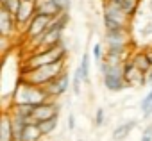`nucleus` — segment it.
Listing matches in <instances>:
<instances>
[{
    "label": "nucleus",
    "instance_id": "16",
    "mask_svg": "<svg viewBox=\"0 0 152 141\" xmlns=\"http://www.w3.org/2000/svg\"><path fill=\"white\" fill-rule=\"evenodd\" d=\"M0 141H13V121L9 111H4L0 121Z\"/></svg>",
    "mask_w": 152,
    "mask_h": 141
},
{
    "label": "nucleus",
    "instance_id": "25",
    "mask_svg": "<svg viewBox=\"0 0 152 141\" xmlns=\"http://www.w3.org/2000/svg\"><path fill=\"white\" fill-rule=\"evenodd\" d=\"M95 127H102L104 123H106V109L104 107H99L97 111H95Z\"/></svg>",
    "mask_w": 152,
    "mask_h": 141
},
{
    "label": "nucleus",
    "instance_id": "26",
    "mask_svg": "<svg viewBox=\"0 0 152 141\" xmlns=\"http://www.w3.org/2000/svg\"><path fill=\"white\" fill-rule=\"evenodd\" d=\"M56 6L61 9V13H70V7H72V0H54Z\"/></svg>",
    "mask_w": 152,
    "mask_h": 141
},
{
    "label": "nucleus",
    "instance_id": "5",
    "mask_svg": "<svg viewBox=\"0 0 152 141\" xmlns=\"http://www.w3.org/2000/svg\"><path fill=\"white\" fill-rule=\"evenodd\" d=\"M129 16L118 4L102 2V23L104 31H125L129 29Z\"/></svg>",
    "mask_w": 152,
    "mask_h": 141
},
{
    "label": "nucleus",
    "instance_id": "10",
    "mask_svg": "<svg viewBox=\"0 0 152 141\" xmlns=\"http://www.w3.org/2000/svg\"><path fill=\"white\" fill-rule=\"evenodd\" d=\"M124 77H125V82L129 88H140V86H147L145 82V73L140 72V70L129 61L124 63Z\"/></svg>",
    "mask_w": 152,
    "mask_h": 141
},
{
    "label": "nucleus",
    "instance_id": "14",
    "mask_svg": "<svg viewBox=\"0 0 152 141\" xmlns=\"http://www.w3.org/2000/svg\"><path fill=\"white\" fill-rule=\"evenodd\" d=\"M36 11L38 15H47L52 18H57L61 15V9L56 6L54 0H36Z\"/></svg>",
    "mask_w": 152,
    "mask_h": 141
},
{
    "label": "nucleus",
    "instance_id": "24",
    "mask_svg": "<svg viewBox=\"0 0 152 141\" xmlns=\"http://www.w3.org/2000/svg\"><path fill=\"white\" fill-rule=\"evenodd\" d=\"M150 107H152V88H150V89H148V93L141 98V104H140V109H141V113H143V114H145Z\"/></svg>",
    "mask_w": 152,
    "mask_h": 141
},
{
    "label": "nucleus",
    "instance_id": "20",
    "mask_svg": "<svg viewBox=\"0 0 152 141\" xmlns=\"http://www.w3.org/2000/svg\"><path fill=\"white\" fill-rule=\"evenodd\" d=\"M20 6H22V0H0V7L6 9L7 13H11L13 16L18 15Z\"/></svg>",
    "mask_w": 152,
    "mask_h": 141
},
{
    "label": "nucleus",
    "instance_id": "27",
    "mask_svg": "<svg viewBox=\"0 0 152 141\" xmlns=\"http://www.w3.org/2000/svg\"><path fill=\"white\" fill-rule=\"evenodd\" d=\"M140 141H152V125H147V127L143 129Z\"/></svg>",
    "mask_w": 152,
    "mask_h": 141
},
{
    "label": "nucleus",
    "instance_id": "3",
    "mask_svg": "<svg viewBox=\"0 0 152 141\" xmlns=\"http://www.w3.org/2000/svg\"><path fill=\"white\" fill-rule=\"evenodd\" d=\"M64 72H68V70H66V61H59V63H54V64H47V66L31 70V72H22L18 79L23 81V82H29L32 86L45 88L54 79H57L59 75H63Z\"/></svg>",
    "mask_w": 152,
    "mask_h": 141
},
{
    "label": "nucleus",
    "instance_id": "28",
    "mask_svg": "<svg viewBox=\"0 0 152 141\" xmlns=\"http://www.w3.org/2000/svg\"><path fill=\"white\" fill-rule=\"evenodd\" d=\"M140 34H141L143 38H147V36H152V22H147V23L143 25V29L140 31Z\"/></svg>",
    "mask_w": 152,
    "mask_h": 141
},
{
    "label": "nucleus",
    "instance_id": "15",
    "mask_svg": "<svg viewBox=\"0 0 152 141\" xmlns=\"http://www.w3.org/2000/svg\"><path fill=\"white\" fill-rule=\"evenodd\" d=\"M131 63L140 70V72H143V73H147L148 70L152 68V63H150V59H148V55H147V50H138V52H134V54L131 55Z\"/></svg>",
    "mask_w": 152,
    "mask_h": 141
},
{
    "label": "nucleus",
    "instance_id": "23",
    "mask_svg": "<svg viewBox=\"0 0 152 141\" xmlns=\"http://www.w3.org/2000/svg\"><path fill=\"white\" fill-rule=\"evenodd\" d=\"M104 55H106L104 45H102L100 41H97V43L93 45V48H91V57L95 59V63H97V64H100V63L104 61Z\"/></svg>",
    "mask_w": 152,
    "mask_h": 141
},
{
    "label": "nucleus",
    "instance_id": "2",
    "mask_svg": "<svg viewBox=\"0 0 152 141\" xmlns=\"http://www.w3.org/2000/svg\"><path fill=\"white\" fill-rule=\"evenodd\" d=\"M45 102H50V97L47 95L45 88L32 86L29 82H23L18 79L15 91L11 95V105H41Z\"/></svg>",
    "mask_w": 152,
    "mask_h": 141
},
{
    "label": "nucleus",
    "instance_id": "29",
    "mask_svg": "<svg viewBox=\"0 0 152 141\" xmlns=\"http://www.w3.org/2000/svg\"><path fill=\"white\" fill-rule=\"evenodd\" d=\"M68 130H75V114L73 113H70L68 114Z\"/></svg>",
    "mask_w": 152,
    "mask_h": 141
},
{
    "label": "nucleus",
    "instance_id": "11",
    "mask_svg": "<svg viewBox=\"0 0 152 141\" xmlns=\"http://www.w3.org/2000/svg\"><path fill=\"white\" fill-rule=\"evenodd\" d=\"M104 45H106V48H111V47H131L129 29H125V31H104Z\"/></svg>",
    "mask_w": 152,
    "mask_h": 141
},
{
    "label": "nucleus",
    "instance_id": "6",
    "mask_svg": "<svg viewBox=\"0 0 152 141\" xmlns=\"http://www.w3.org/2000/svg\"><path fill=\"white\" fill-rule=\"evenodd\" d=\"M52 22H54L52 16H47V15H36V16L32 18V22L29 23V27L25 29V32L22 34L23 39H27L29 43H32L34 39L41 38V36L50 29Z\"/></svg>",
    "mask_w": 152,
    "mask_h": 141
},
{
    "label": "nucleus",
    "instance_id": "12",
    "mask_svg": "<svg viewBox=\"0 0 152 141\" xmlns=\"http://www.w3.org/2000/svg\"><path fill=\"white\" fill-rule=\"evenodd\" d=\"M16 31L20 32V29L16 25V18L11 13H7L6 9L0 7V32H2V38L4 39H11Z\"/></svg>",
    "mask_w": 152,
    "mask_h": 141
},
{
    "label": "nucleus",
    "instance_id": "18",
    "mask_svg": "<svg viewBox=\"0 0 152 141\" xmlns=\"http://www.w3.org/2000/svg\"><path fill=\"white\" fill-rule=\"evenodd\" d=\"M90 64H91V55L88 52H84L81 55V64H79V72L83 75V81L88 84L90 82Z\"/></svg>",
    "mask_w": 152,
    "mask_h": 141
},
{
    "label": "nucleus",
    "instance_id": "22",
    "mask_svg": "<svg viewBox=\"0 0 152 141\" xmlns=\"http://www.w3.org/2000/svg\"><path fill=\"white\" fill-rule=\"evenodd\" d=\"M83 75H81V72H79V68L73 72V75H72V91H73V95H81V86H83Z\"/></svg>",
    "mask_w": 152,
    "mask_h": 141
},
{
    "label": "nucleus",
    "instance_id": "21",
    "mask_svg": "<svg viewBox=\"0 0 152 141\" xmlns=\"http://www.w3.org/2000/svg\"><path fill=\"white\" fill-rule=\"evenodd\" d=\"M57 120H59V118H52V120H45V121L38 123V127H39L41 134H43V136H48V134H52V132L57 129Z\"/></svg>",
    "mask_w": 152,
    "mask_h": 141
},
{
    "label": "nucleus",
    "instance_id": "30",
    "mask_svg": "<svg viewBox=\"0 0 152 141\" xmlns=\"http://www.w3.org/2000/svg\"><path fill=\"white\" fill-rule=\"evenodd\" d=\"M145 82H147V86H150V88H152V68L145 73Z\"/></svg>",
    "mask_w": 152,
    "mask_h": 141
},
{
    "label": "nucleus",
    "instance_id": "7",
    "mask_svg": "<svg viewBox=\"0 0 152 141\" xmlns=\"http://www.w3.org/2000/svg\"><path fill=\"white\" fill-rule=\"evenodd\" d=\"M36 15H38V11H36V0H22L20 11L15 16L16 18V25H18V29H20L22 34L25 32V29L29 27V23L32 22V18Z\"/></svg>",
    "mask_w": 152,
    "mask_h": 141
},
{
    "label": "nucleus",
    "instance_id": "1",
    "mask_svg": "<svg viewBox=\"0 0 152 141\" xmlns=\"http://www.w3.org/2000/svg\"><path fill=\"white\" fill-rule=\"evenodd\" d=\"M66 57H68V48H66L64 41L56 45V47H50V48L34 50L23 59L20 73L22 72H31V70L41 68V66H47V64H54V63H59V61H66Z\"/></svg>",
    "mask_w": 152,
    "mask_h": 141
},
{
    "label": "nucleus",
    "instance_id": "9",
    "mask_svg": "<svg viewBox=\"0 0 152 141\" xmlns=\"http://www.w3.org/2000/svg\"><path fill=\"white\" fill-rule=\"evenodd\" d=\"M70 84H72L70 75H68V72H64L63 75H59L57 79H54L48 86H45V91H47V95L50 97V100H57L59 97H63V95L68 91Z\"/></svg>",
    "mask_w": 152,
    "mask_h": 141
},
{
    "label": "nucleus",
    "instance_id": "31",
    "mask_svg": "<svg viewBox=\"0 0 152 141\" xmlns=\"http://www.w3.org/2000/svg\"><path fill=\"white\" fill-rule=\"evenodd\" d=\"M102 2H111V4H118V6H120L122 0H102Z\"/></svg>",
    "mask_w": 152,
    "mask_h": 141
},
{
    "label": "nucleus",
    "instance_id": "4",
    "mask_svg": "<svg viewBox=\"0 0 152 141\" xmlns=\"http://www.w3.org/2000/svg\"><path fill=\"white\" fill-rule=\"evenodd\" d=\"M99 72L102 75V84L109 93H120L129 88L124 77V64H111L107 61H102L99 64Z\"/></svg>",
    "mask_w": 152,
    "mask_h": 141
},
{
    "label": "nucleus",
    "instance_id": "19",
    "mask_svg": "<svg viewBox=\"0 0 152 141\" xmlns=\"http://www.w3.org/2000/svg\"><path fill=\"white\" fill-rule=\"evenodd\" d=\"M120 7H122V11H124L129 18H132V16L138 13L140 0H122V2H120Z\"/></svg>",
    "mask_w": 152,
    "mask_h": 141
},
{
    "label": "nucleus",
    "instance_id": "17",
    "mask_svg": "<svg viewBox=\"0 0 152 141\" xmlns=\"http://www.w3.org/2000/svg\"><path fill=\"white\" fill-rule=\"evenodd\" d=\"M45 136L41 134L38 123H29L23 130V136H22V141H41Z\"/></svg>",
    "mask_w": 152,
    "mask_h": 141
},
{
    "label": "nucleus",
    "instance_id": "8",
    "mask_svg": "<svg viewBox=\"0 0 152 141\" xmlns=\"http://www.w3.org/2000/svg\"><path fill=\"white\" fill-rule=\"evenodd\" d=\"M59 104L56 100H50V102H45L38 107H34V113H32V123H41L45 120H52V118H59Z\"/></svg>",
    "mask_w": 152,
    "mask_h": 141
},
{
    "label": "nucleus",
    "instance_id": "32",
    "mask_svg": "<svg viewBox=\"0 0 152 141\" xmlns=\"http://www.w3.org/2000/svg\"><path fill=\"white\" fill-rule=\"evenodd\" d=\"M148 7H150V11H152V0H150V4H148Z\"/></svg>",
    "mask_w": 152,
    "mask_h": 141
},
{
    "label": "nucleus",
    "instance_id": "13",
    "mask_svg": "<svg viewBox=\"0 0 152 141\" xmlns=\"http://www.w3.org/2000/svg\"><path fill=\"white\" fill-rule=\"evenodd\" d=\"M138 125V120H127V121H122L120 125H116L113 129V139L115 141H124Z\"/></svg>",
    "mask_w": 152,
    "mask_h": 141
}]
</instances>
